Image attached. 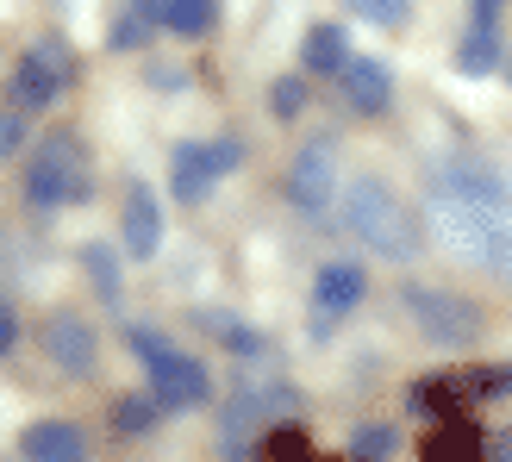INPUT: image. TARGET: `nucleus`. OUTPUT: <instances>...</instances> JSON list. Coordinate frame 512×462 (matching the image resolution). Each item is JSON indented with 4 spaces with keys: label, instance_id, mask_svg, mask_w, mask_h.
<instances>
[{
    "label": "nucleus",
    "instance_id": "f257e3e1",
    "mask_svg": "<svg viewBox=\"0 0 512 462\" xmlns=\"http://www.w3.org/2000/svg\"><path fill=\"white\" fill-rule=\"evenodd\" d=\"M338 213H344V231L356 244H369V256L381 263H413L425 250V225L406 200L381 182V175H356V182L338 194Z\"/></svg>",
    "mask_w": 512,
    "mask_h": 462
},
{
    "label": "nucleus",
    "instance_id": "f03ea898",
    "mask_svg": "<svg viewBox=\"0 0 512 462\" xmlns=\"http://www.w3.org/2000/svg\"><path fill=\"white\" fill-rule=\"evenodd\" d=\"M94 194V163H88V144L75 132H50L32 157H25V200L44 213L57 207H82Z\"/></svg>",
    "mask_w": 512,
    "mask_h": 462
},
{
    "label": "nucleus",
    "instance_id": "7ed1b4c3",
    "mask_svg": "<svg viewBox=\"0 0 512 462\" xmlns=\"http://www.w3.org/2000/svg\"><path fill=\"white\" fill-rule=\"evenodd\" d=\"M400 313H406V325H413L425 344H438V350H475L481 331H488V313H481L469 294L431 288V281H406Z\"/></svg>",
    "mask_w": 512,
    "mask_h": 462
},
{
    "label": "nucleus",
    "instance_id": "20e7f679",
    "mask_svg": "<svg viewBox=\"0 0 512 462\" xmlns=\"http://www.w3.org/2000/svg\"><path fill=\"white\" fill-rule=\"evenodd\" d=\"M69 82H75V50H69V38H38L13 63V75H7V107L32 119L44 107H57V100L69 94Z\"/></svg>",
    "mask_w": 512,
    "mask_h": 462
},
{
    "label": "nucleus",
    "instance_id": "39448f33",
    "mask_svg": "<svg viewBox=\"0 0 512 462\" xmlns=\"http://www.w3.org/2000/svg\"><path fill=\"white\" fill-rule=\"evenodd\" d=\"M438 231H444V244L463 256V263L494 269V275H512V219L456 207V200H438Z\"/></svg>",
    "mask_w": 512,
    "mask_h": 462
},
{
    "label": "nucleus",
    "instance_id": "423d86ee",
    "mask_svg": "<svg viewBox=\"0 0 512 462\" xmlns=\"http://www.w3.org/2000/svg\"><path fill=\"white\" fill-rule=\"evenodd\" d=\"M431 200H456V207L512 219V188H506V175L488 157H450V163H438V175H431Z\"/></svg>",
    "mask_w": 512,
    "mask_h": 462
},
{
    "label": "nucleus",
    "instance_id": "0eeeda50",
    "mask_svg": "<svg viewBox=\"0 0 512 462\" xmlns=\"http://www.w3.org/2000/svg\"><path fill=\"white\" fill-rule=\"evenodd\" d=\"M150 400L163 406V413H194V406H207L213 400V375H207V363L200 356H188V350H157L150 356Z\"/></svg>",
    "mask_w": 512,
    "mask_h": 462
},
{
    "label": "nucleus",
    "instance_id": "6e6552de",
    "mask_svg": "<svg viewBox=\"0 0 512 462\" xmlns=\"http://www.w3.org/2000/svg\"><path fill=\"white\" fill-rule=\"evenodd\" d=\"M281 194L294 200L300 213H325L331 200H338V144L331 138H313V144H300L294 157H288V175H281Z\"/></svg>",
    "mask_w": 512,
    "mask_h": 462
},
{
    "label": "nucleus",
    "instance_id": "1a4fd4ad",
    "mask_svg": "<svg viewBox=\"0 0 512 462\" xmlns=\"http://www.w3.org/2000/svg\"><path fill=\"white\" fill-rule=\"evenodd\" d=\"M44 356H50L63 375L88 381V375L100 369V338H94V325H88L82 313H69V306H57V313L44 319Z\"/></svg>",
    "mask_w": 512,
    "mask_h": 462
},
{
    "label": "nucleus",
    "instance_id": "9d476101",
    "mask_svg": "<svg viewBox=\"0 0 512 462\" xmlns=\"http://www.w3.org/2000/svg\"><path fill=\"white\" fill-rule=\"evenodd\" d=\"M119 250L132 256V263H150V256L163 250V200L144 182H132L119 200Z\"/></svg>",
    "mask_w": 512,
    "mask_h": 462
},
{
    "label": "nucleus",
    "instance_id": "9b49d317",
    "mask_svg": "<svg viewBox=\"0 0 512 462\" xmlns=\"http://www.w3.org/2000/svg\"><path fill=\"white\" fill-rule=\"evenodd\" d=\"M219 188V163H213V138H182L169 150V194L182 207H200Z\"/></svg>",
    "mask_w": 512,
    "mask_h": 462
},
{
    "label": "nucleus",
    "instance_id": "f8f14e48",
    "mask_svg": "<svg viewBox=\"0 0 512 462\" xmlns=\"http://www.w3.org/2000/svg\"><path fill=\"white\" fill-rule=\"evenodd\" d=\"M363 294H369L363 263H319V275H313V325L356 313V306H363Z\"/></svg>",
    "mask_w": 512,
    "mask_h": 462
},
{
    "label": "nucleus",
    "instance_id": "ddd939ff",
    "mask_svg": "<svg viewBox=\"0 0 512 462\" xmlns=\"http://www.w3.org/2000/svg\"><path fill=\"white\" fill-rule=\"evenodd\" d=\"M19 456L25 462H88V431L69 419H32L19 431Z\"/></svg>",
    "mask_w": 512,
    "mask_h": 462
},
{
    "label": "nucleus",
    "instance_id": "4468645a",
    "mask_svg": "<svg viewBox=\"0 0 512 462\" xmlns=\"http://www.w3.org/2000/svg\"><path fill=\"white\" fill-rule=\"evenodd\" d=\"M338 82H344L350 113H369V119H375V113H388V107H394V69L381 63V57H350Z\"/></svg>",
    "mask_w": 512,
    "mask_h": 462
},
{
    "label": "nucleus",
    "instance_id": "2eb2a0df",
    "mask_svg": "<svg viewBox=\"0 0 512 462\" xmlns=\"http://www.w3.org/2000/svg\"><path fill=\"white\" fill-rule=\"evenodd\" d=\"M419 462H488V438L475 431V419H438L425 431V444H419Z\"/></svg>",
    "mask_w": 512,
    "mask_h": 462
},
{
    "label": "nucleus",
    "instance_id": "dca6fc26",
    "mask_svg": "<svg viewBox=\"0 0 512 462\" xmlns=\"http://www.w3.org/2000/svg\"><path fill=\"white\" fill-rule=\"evenodd\" d=\"M350 63V38H344V25H306V38H300V75H344Z\"/></svg>",
    "mask_w": 512,
    "mask_h": 462
},
{
    "label": "nucleus",
    "instance_id": "f3484780",
    "mask_svg": "<svg viewBox=\"0 0 512 462\" xmlns=\"http://www.w3.org/2000/svg\"><path fill=\"white\" fill-rule=\"evenodd\" d=\"M157 32H163V0H125L107 25V44L113 50H144Z\"/></svg>",
    "mask_w": 512,
    "mask_h": 462
},
{
    "label": "nucleus",
    "instance_id": "a211bd4d",
    "mask_svg": "<svg viewBox=\"0 0 512 462\" xmlns=\"http://www.w3.org/2000/svg\"><path fill=\"white\" fill-rule=\"evenodd\" d=\"M194 325L207 331V338H219V350H232V356H269V338H263V331H250V325L232 319V313H213V306H200Z\"/></svg>",
    "mask_w": 512,
    "mask_h": 462
},
{
    "label": "nucleus",
    "instance_id": "6ab92c4d",
    "mask_svg": "<svg viewBox=\"0 0 512 462\" xmlns=\"http://www.w3.org/2000/svg\"><path fill=\"white\" fill-rule=\"evenodd\" d=\"M219 25V0H163V32L175 38H207Z\"/></svg>",
    "mask_w": 512,
    "mask_h": 462
},
{
    "label": "nucleus",
    "instance_id": "aec40b11",
    "mask_svg": "<svg viewBox=\"0 0 512 462\" xmlns=\"http://www.w3.org/2000/svg\"><path fill=\"white\" fill-rule=\"evenodd\" d=\"M82 269H88V281H94V294L107 300V306H119V294H125V281H119V244H82Z\"/></svg>",
    "mask_w": 512,
    "mask_h": 462
},
{
    "label": "nucleus",
    "instance_id": "412c9836",
    "mask_svg": "<svg viewBox=\"0 0 512 462\" xmlns=\"http://www.w3.org/2000/svg\"><path fill=\"white\" fill-rule=\"evenodd\" d=\"M157 419H163V406L150 400V388H144V394H119V400H113V431H125V438H144V431L157 425Z\"/></svg>",
    "mask_w": 512,
    "mask_h": 462
},
{
    "label": "nucleus",
    "instance_id": "4be33fe9",
    "mask_svg": "<svg viewBox=\"0 0 512 462\" xmlns=\"http://www.w3.org/2000/svg\"><path fill=\"white\" fill-rule=\"evenodd\" d=\"M494 63H500V32H475V25H469L463 44H456V69H463V75H488Z\"/></svg>",
    "mask_w": 512,
    "mask_h": 462
},
{
    "label": "nucleus",
    "instance_id": "5701e85b",
    "mask_svg": "<svg viewBox=\"0 0 512 462\" xmlns=\"http://www.w3.org/2000/svg\"><path fill=\"white\" fill-rule=\"evenodd\" d=\"M394 444H400L394 425H381V419H375V425H356V431H350V462H388Z\"/></svg>",
    "mask_w": 512,
    "mask_h": 462
},
{
    "label": "nucleus",
    "instance_id": "b1692460",
    "mask_svg": "<svg viewBox=\"0 0 512 462\" xmlns=\"http://www.w3.org/2000/svg\"><path fill=\"white\" fill-rule=\"evenodd\" d=\"M263 462H319V456H313V444H306L300 425H275L263 438Z\"/></svg>",
    "mask_w": 512,
    "mask_h": 462
},
{
    "label": "nucleus",
    "instance_id": "393cba45",
    "mask_svg": "<svg viewBox=\"0 0 512 462\" xmlns=\"http://www.w3.org/2000/svg\"><path fill=\"white\" fill-rule=\"evenodd\" d=\"M306 100H313V94H306V75H275V82H269V113L275 119H300Z\"/></svg>",
    "mask_w": 512,
    "mask_h": 462
},
{
    "label": "nucleus",
    "instance_id": "a878e982",
    "mask_svg": "<svg viewBox=\"0 0 512 462\" xmlns=\"http://www.w3.org/2000/svg\"><path fill=\"white\" fill-rule=\"evenodd\" d=\"M19 144H25V113L0 107V163H7V157H19Z\"/></svg>",
    "mask_w": 512,
    "mask_h": 462
},
{
    "label": "nucleus",
    "instance_id": "bb28decb",
    "mask_svg": "<svg viewBox=\"0 0 512 462\" xmlns=\"http://www.w3.org/2000/svg\"><path fill=\"white\" fill-rule=\"evenodd\" d=\"M500 7H506V0H469V25H475V32H494Z\"/></svg>",
    "mask_w": 512,
    "mask_h": 462
},
{
    "label": "nucleus",
    "instance_id": "cd10ccee",
    "mask_svg": "<svg viewBox=\"0 0 512 462\" xmlns=\"http://www.w3.org/2000/svg\"><path fill=\"white\" fill-rule=\"evenodd\" d=\"M213 163H219V175H232L244 163V144L238 138H213Z\"/></svg>",
    "mask_w": 512,
    "mask_h": 462
},
{
    "label": "nucleus",
    "instance_id": "c85d7f7f",
    "mask_svg": "<svg viewBox=\"0 0 512 462\" xmlns=\"http://www.w3.org/2000/svg\"><path fill=\"white\" fill-rule=\"evenodd\" d=\"M13 344H19V319H13V306L0 300V356H7Z\"/></svg>",
    "mask_w": 512,
    "mask_h": 462
},
{
    "label": "nucleus",
    "instance_id": "c756f323",
    "mask_svg": "<svg viewBox=\"0 0 512 462\" xmlns=\"http://www.w3.org/2000/svg\"><path fill=\"white\" fill-rule=\"evenodd\" d=\"M488 450H494V462H512V431H500V438H494Z\"/></svg>",
    "mask_w": 512,
    "mask_h": 462
},
{
    "label": "nucleus",
    "instance_id": "7c9ffc66",
    "mask_svg": "<svg viewBox=\"0 0 512 462\" xmlns=\"http://www.w3.org/2000/svg\"><path fill=\"white\" fill-rule=\"evenodd\" d=\"M319 462H350V456H319Z\"/></svg>",
    "mask_w": 512,
    "mask_h": 462
},
{
    "label": "nucleus",
    "instance_id": "2f4dec72",
    "mask_svg": "<svg viewBox=\"0 0 512 462\" xmlns=\"http://www.w3.org/2000/svg\"><path fill=\"white\" fill-rule=\"evenodd\" d=\"M506 75H512V63H506Z\"/></svg>",
    "mask_w": 512,
    "mask_h": 462
}]
</instances>
